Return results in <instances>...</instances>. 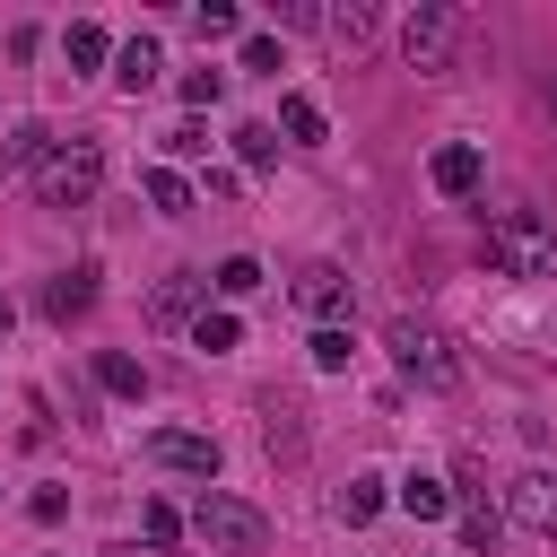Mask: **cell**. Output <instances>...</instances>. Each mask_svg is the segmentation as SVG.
Listing matches in <instances>:
<instances>
[{
    "instance_id": "cell-1",
    "label": "cell",
    "mask_w": 557,
    "mask_h": 557,
    "mask_svg": "<svg viewBox=\"0 0 557 557\" xmlns=\"http://www.w3.org/2000/svg\"><path fill=\"white\" fill-rule=\"evenodd\" d=\"M487 261L505 278H548L557 270V226L531 218V209H505V218H487Z\"/></svg>"
},
{
    "instance_id": "cell-2",
    "label": "cell",
    "mask_w": 557,
    "mask_h": 557,
    "mask_svg": "<svg viewBox=\"0 0 557 557\" xmlns=\"http://www.w3.org/2000/svg\"><path fill=\"white\" fill-rule=\"evenodd\" d=\"M191 531H200L218 557H261V548H270V513L244 505V496H218V487L191 505Z\"/></svg>"
},
{
    "instance_id": "cell-3",
    "label": "cell",
    "mask_w": 557,
    "mask_h": 557,
    "mask_svg": "<svg viewBox=\"0 0 557 557\" xmlns=\"http://www.w3.org/2000/svg\"><path fill=\"white\" fill-rule=\"evenodd\" d=\"M383 348H392V366H400L409 383H426V392H453V383H461V357H453V339H444V331H426V322H409V313L383 331Z\"/></svg>"
},
{
    "instance_id": "cell-4",
    "label": "cell",
    "mask_w": 557,
    "mask_h": 557,
    "mask_svg": "<svg viewBox=\"0 0 557 557\" xmlns=\"http://www.w3.org/2000/svg\"><path fill=\"white\" fill-rule=\"evenodd\" d=\"M35 183H44L52 209H87V200L104 191V148H96V139H70V148H52V157L35 165Z\"/></svg>"
},
{
    "instance_id": "cell-5",
    "label": "cell",
    "mask_w": 557,
    "mask_h": 557,
    "mask_svg": "<svg viewBox=\"0 0 557 557\" xmlns=\"http://www.w3.org/2000/svg\"><path fill=\"white\" fill-rule=\"evenodd\" d=\"M453 44H461V17H453V9L418 0V9L400 17V52H409V70H453Z\"/></svg>"
},
{
    "instance_id": "cell-6",
    "label": "cell",
    "mask_w": 557,
    "mask_h": 557,
    "mask_svg": "<svg viewBox=\"0 0 557 557\" xmlns=\"http://www.w3.org/2000/svg\"><path fill=\"white\" fill-rule=\"evenodd\" d=\"M148 461H157V470H183V479H218V435L157 426V435H148Z\"/></svg>"
},
{
    "instance_id": "cell-7",
    "label": "cell",
    "mask_w": 557,
    "mask_h": 557,
    "mask_svg": "<svg viewBox=\"0 0 557 557\" xmlns=\"http://www.w3.org/2000/svg\"><path fill=\"white\" fill-rule=\"evenodd\" d=\"M505 522H522V531L557 540V479H548V470H522V479L505 487Z\"/></svg>"
},
{
    "instance_id": "cell-8",
    "label": "cell",
    "mask_w": 557,
    "mask_h": 557,
    "mask_svg": "<svg viewBox=\"0 0 557 557\" xmlns=\"http://www.w3.org/2000/svg\"><path fill=\"white\" fill-rule=\"evenodd\" d=\"M296 305H305V313H313V322H322V331H339V313H348V305H357V287H348V278H339V270H331V261H313V270H305V278H296Z\"/></svg>"
},
{
    "instance_id": "cell-9",
    "label": "cell",
    "mask_w": 557,
    "mask_h": 557,
    "mask_svg": "<svg viewBox=\"0 0 557 557\" xmlns=\"http://www.w3.org/2000/svg\"><path fill=\"white\" fill-rule=\"evenodd\" d=\"M426 174H435V191H479V174H487V165H479V148H470V139H444V148L426 157Z\"/></svg>"
},
{
    "instance_id": "cell-10",
    "label": "cell",
    "mask_w": 557,
    "mask_h": 557,
    "mask_svg": "<svg viewBox=\"0 0 557 557\" xmlns=\"http://www.w3.org/2000/svg\"><path fill=\"white\" fill-rule=\"evenodd\" d=\"M87 305H96V270H61V278L44 287V313H52V322H78Z\"/></svg>"
},
{
    "instance_id": "cell-11",
    "label": "cell",
    "mask_w": 557,
    "mask_h": 557,
    "mask_svg": "<svg viewBox=\"0 0 557 557\" xmlns=\"http://www.w3.org/2000/svg\"><path fill=\"white\" fill-rule=\"evenodd\" d=\"M157 70H165V52H157V35H131V44H122V52H113V78H122V87H131V96H139V87H148V78H157Z\"/></svg>"
},
{
    "instance_id": "cell-12",
    "label": "cell",
    "mask_w": 557,
    "mask_h": 557,
    "mask_svg": "<svg viewBox=\"0 0 557 557\" xmlns=\"http://www.w3.org/2000/svg\"><path fill=\"white\" fill-rule=\"evenodd\" d=\"M200 296H209V278H191V270H174V278L157 287V305H148V313H157V322H191V313H200Z\"/></svg>"
},
{
    "instance_id": "cell-13",
    "label": "cell",
    "mask_w": 557,
    "mask_h": 557,
    "mask_svg": "<svg viewBox=\"0 0 557 557\" xmlns=\"http://www.w3.org/2000/svg\"><path fill=\"white\" fill-rule=\"evenodd\" d=\"M400 513L444 522V513H453V487H444V479H426V470H409V479H400Z\"/></svg>"
},
{
    "instance_id": "cell-14",
    "label": "cell",
    "mask_w": 557,
    "mask_h": 557,
    "mask_svg": "<svg viewBox=\"0 0 557 557\" xmlns=\"http://www.w3.org/2000/svg\"><path fill=\"white\" fill-rule=\"evenodd\" d=\"M235 339H244V322H235L226 305H200V313H191V348H209V357H226Z\"/></svg>"
},
{
    "instance_id": "cell-15",
    "label": "cell",
    "mask_w": 557,
    "mask_h": 557,
    "mask_svg": "<svg viewBox=\"0 0 557 557\" xmlns=\"http://www.w3.org/2000/svg\"><path fill=\"white\" fill-rule=\"evenodd\" d=\"M96 383H104L113 400H139V392H148V366L122 357V348H104V357H96Z\"/></svg>"
},
{
    "instance_id": "cell-16",
    "label": "cell",
    "mask_w": 557,
    "mask_h": 557,
    "mask_svg": "<svg viewBox=\"0 0 557 557\" xmlns=\"http://www.w3.org/2000/svg\"><path fill=\"white\" fill-rule=\"evenodd\" d=\"M313 26H322L331 44H366V35H374V9H366V0H348V9H313Z\"/></svg>"
},
{
    "instance_id": "cell-17",
    "label": "cell",
    "mask_w": 557,
    "mask_h": 557,
    "mask_svg": "<svg viewBox=\"0 0 557 557\" xmlns=\"http://www.w3.org/2000/svg\"><path fill=\"white\" fill-rule=\"evenodd\" d=\"M61 52H70V70H96V61H104V52H113V35H104V26H96V17H78V26H70V35H61Z\"/></svg>"
},
{
    "instance_id": "cell-18",
    "label": "cell",
    "mask_w": 557,
    "mask_h": 557,
    "mask_svg": "<svg viewBox=\"0 0 557 557\" xmlns=\"http://www.w3.org/2000/svg\"><path fill=\"white\" fill-rule=\"evenodd\" d=\"M278 131H287V139H305V148H313V139H322V104H313V96H305V87H296V96H278Z\"/></svg>"
},
{
    "instance_id": "cell-19",
    "label": "cell",
    "mask_w": 557,
    "mask_h": 557,
    "mask_svg": "<svg viewBox=\"0 0 557 557\" xmlns=\"http://www.w3.org/2000/svg\"><path fill=\"white\" fill-rule=\"evenodd\" d=\"M148 209H157V218H183V209H191V183H183L174 165H148Z\"/></svg>"
},
{
    "instance_id": "cell-20",
    "label": "cell",
    "mask_w": 557,
    "mask_h": 557,
    "mask_svg": "<svg viewBox=\"0 0 557 557\" xmlns=\"http://www.w3.org/2000/svg\"><path fill=\"white\" fill-rule=\"evenodd\" d=\"M374 513H383V479H374V470H357V479L339 487V522H374Z\"/></svg>"
},
{
    "instance_id": "cell-21",
    "label": "cell",
    "mask_w": 557,
    "mask_h": 557,
    "mask_svg": "<svg viewBox=\"0 0 557 557\" xmlns=\"http://www.w3.org/2000/svg\"><path fill=\"white\" fill-rule=\"evenodd\" d=\"M209 287H218V296H252V287H261V261H252V252H226V261L209 270Z\"/></svg>"
},
{
    "instance_id": "cell-22",
    "label": "cell",
    "mask_w": 557,
    "mask_h": 557,
    "mask_svg": "<svg viewBox=\"0 0 557 557\" xmlns=\"http://www.w3.org/2000/svg\"><path fill=\"white\" fill-rule=\"evenodd\" d=\"M139 531H148V548H174V540H183V513H174L165 496H148V505H139Z\"/></svg>"
},
{
    "instance_id": "cell-23",
    "label": "cell",
    "mask_w": 557,
    "mask_h": 557,
    "mask_svg": "<svg viewBox=\"0 0 557 557\" xmlns=\"http://www.w3.org/2000/svg\"><path fill=\"white\" fill-rule=\"evenodd\" d=\"M453 513H461V540H470V548H496V531H505L496 505H453Z\"/></svg>"
},
{
    "instance_id": "cell-24",
    "label": "cell",
    "mask_w": 557,
    "mask_h": 557,
    "mask_svg": "<svg viewBox=\"0 0 557 557\" xmlns=\"http://www.w3.org/2000/svg\"><path fill=\"white\" fill-rule=\"evenodd\" d=\"M235 157H244V165H270V157H278V131H270V122H244V131H235Z\"/></svg>"
},
{
    "instance_id": "cell-25",
    "label": "cell",
    "mask_w": 557,
    "mask_h": 557,
    "mask_svg": "<svg viewBox=\"0 0 557 557\" xmlns=\"http://www.w3.org/2000/svg\"><path fill=\"white\" fill-rule=\"evenodd\" d=\"M200 35H244V9L235 0H200Z\"/></svg>"
},
{
    "instance_id": "cell-26",
    "label": "cell",
    "mask_w": 557,
    "mask_h": 557,
    "mask_svg": "<svg viewBox=\"0 0 557 557\" xmlns=\"http://www.w3.org/2000/svg\"><path fill=\"white\" fill-rule=\"evenodd\" d=\"M44 157H52V139H44L35 122H26V131H9V165H44Z\"/></svg>"
},
{
    "instance_id": "cell-27",
    "label": "cell",
    "mask_w": 557,
    "mask_h": 557,
    "mask_svg": "<svg viewBox=\"0 0 557 557\" xmlns=\"http://www.w3.org/2000/svg\"><path fill=\"white\" fill-rule=\"evenodd\" d=\"M218 96H226V70H191L183 78V104H218Z\"/></svg>"
},
{
    "instance_id": "cell-28",
    "label": "cell",
    "mask_w": 557,
    "mask_h": 557,
    "mask_svg": "<svg viewBox=\"0 0 557 557\" xmlns=\"http://www.w3.org/2000/svg\"><path fill=\"white\" fill-rule=\"evenodd\" d=\"M313 366L339 374V366H348V331H313Z\"/></svg>"
},
{
    "instance_id": "cell-29",
    "label": "cell",
    "mask_w": 557,
    "mask_h": 557,
    "mask_svg": "<svg viewBox=\"0 0 557 557\" xmlns=\"http://www.w3.org/2000/svg\"><path fill=\"white\" fill-rule=\"evenodd\" d=\"M244 70H261V78H278V44H270V35H244Z\"/></svg>"
},
{
    "instance_id": "cell-30",
    "label": "cell",
    "mask_w": 557,
    "mask_h": 557,
    "mask_svg": "<svg viewBox=\"0 0 557 557\" xmlns=\"http://www.w3.org/2000/svg\"><path fill=\"white\" fill-rule=\"evenodd\" d=\"M200 148H209L200 122H174V131H165V157H200Z\"/></svg>"
},
{
    "instance_id": "cell-31",
    "label": "cell",
    "mask_w": 557,
    "mask_h": 557,
    "mask_svg": "<svg viewBox=\"0 0 557 557\" xmlns=\"http://www.w3.org/2000/svg\"><path fill=\"white\" fill-rule=\"evenodd\" d=\"M26 505H35V522H61V513H70V496H61V487H35Z\"/></svg>"
},
{
    "instance_id": "cell-32",
    "label": "cell",
    "mask_w": 557,
    "mask_h": 557,
    "mask_svg": "<svg viewBox=\"0 0 557 557\" xmlns=\"http://www.w3.org/2000/svg\"><path fill=\"white\" fill-rule=\"evenodd\" d=\"M9 322H17V305H9V296H0V331H9Z\"/></svg>"
},
{
    "instance_id": "cell-33",
    "label": "cell",
    "mask_w": 557,
    "mask_h": 557,
    "mask_svg": "<svg viewBox=\"0 0 557 557\" xmlns=\"http://www.w3.org/2000/svg\"><path fill=\"white\" fill-rule=\"evenodd\" d=\"M548 113H557V78H548Z\"/></svg>"
},
{
    "instance_id": "cell-34",
    "label": "cell",
    "mask_w": 557,
    "mask_h": 557,
    "mask_svg": "<svg viewBox=\"0 0 557 557\" xmlns=\"http://www.w3.org/2000/svg\"><path fill=\"white\" fill-rule=\"evenodd\" d=\"M148 557H174V548H148Z\"/></svg>"
}]
</instances>
